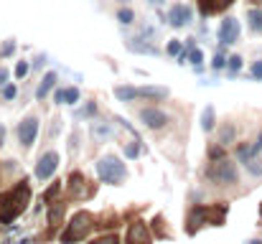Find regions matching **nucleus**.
Here are the masks:
<instances>
[{
	"label": "nucleus",
	"mask_w": 262,
	"mask_h": 244,
	"mask_svg": "<svg viewBox=\"0 0 262 244\" xmlns=\"http://www.w3.org/2000/svg\"><path fill=\"white\" fill-rule=\"evenodd\" d=\"M89 219L87 214H79L74 221H72V227H69V232L64 234V242H77V239H82L84 234L89 232Z\"/></svg>",
	"instance_id": "obj_4"
},
{
	"label": "nucleus",
	"mask_w": 262,
	"mask_h": 244,
	"mask_svg": "<svg viewBox=\"0 0 262 244\" xmlns=\"http://www.w3.org/2000/svg\"><path fill=\"white\" fill-rule=\"evenodd\" d=\"M239 66H242V59H239V56H232V59H229V69H232V72H237Z\"/></svg>",
	"instance_id": "obj_18"
},
{
	"label": "nucleus",
	"mask_w": 262,
	"mask_h": 244,
	"mask_svg": "<svg viewBox=\"0 0 262 244\" xmlns=\"http://www.w3.org/2000/svg\"><path fill=\"white\" fill-rule=\"evenodd\" d=\"M54 81H56V74H54V72H51V74H46V79L41 81V86H38V97H41V99H43V97H46V94L51 92Z\"/></svg>",
	"instance_id": "obj_12"
},
{
	"label": "nucleus",
	"mask_w": 262,
	"mask_h": 244,
	"mask_svg": "<svg viewBox=\"0 0 262 244\" xmlns=\"http://www.w3.org/2000/svg\"><path fill=\"white\" fill-rule=\"evenodd\" d=\"M237 36H239V23H237L234 18H227V20L222 23L219 38H222L224 43H234V41H237Z\"/></svg>",
	"instance_id": "obj_8"
},
{
	"label": "nucleus",
	"mask_w": 262,
	"mask_h": 244,
	"mask_svg": "<svg viewBox=\"0 0 262 244\" xmlns=\"http://www.w3.org/2000/svg\"><path fill=\"white\" fill-rule=\"evenodd\" d=\"M5 79H8V72L3 69V72H0V84H5Z\"/></svg>",
	"instance_id": "obj_26"
},
{
	"label": "nucleus",
	"mask_w": 262,
	"mask_h": 244,
	"mask_svg": "<svg viewBox=\"0 0 262 244\" xmlns=\"http://www.w3.org/2000/svg\"><path fill=\"white\" fill-rule=\"evenodd\" d=\"M115 94H117L120 99H133V97H138L140 92H138V89H130V86H117Z\"/></svg>",
	"instance_id": "obj_14"
},
{
	"label": "nucleus",
	"mask_w": 262,
	"mask_h": 244,
	"mask_svg": "<svg viewBox=\"0 0 262 244\" xmlns=\"http://www.w3.org/2000/svg\"><path fill=\"white\" fill-rule=\"evenodd\" d=\"M209 175L214 181H219V183H234L237 181V168H234V163L229 161H216L209 168Z\"/></svg>",
	"instance_id": "obj_3"
},
{
	"label": "nucleus",
	"mask_w": 262,
	"mask_h": 244,
	"mask_svg": "<svg viewBox=\"0 0 262 244\" xmlns=\"http://www.w3.org/2000/svg\"><path fill=\"white\" fill-rule=\"evenodd\" d=\"M56 99H59V102H69V104H72V102H77V99H79V89H74V86H72V89H64V92H59V94H56Z\"/></svg>",
	"instance_id": "obj_11"
},
{
	"label": "nucleus",
	"mask_w": 262,
	"mask_h": 244,
	"mask_svg": "<svg viewBox=\"0 0 262 244\" xmlns=\"http://www.w3.org/2000/svg\"><path fill=\"white\" fill-rule=\"evenodd\" d=\"M191 59H193V64H199V61H201V51H193Z\"/></svg>",
	"instance_id": "obj_24"
},
{
	"label": "nucleus",
	"mask_w": 262,
	"mask_h": 244,
	"mask_svg": "<svg viewBox=\"0 0 262 244\" xmlns=\"http://www.w3.org/2000/svg\"><path fill=\"white\" fill-rule=\"evenodd\" d=\"M5 97L13 99V97H15V86H8V89H5Z\"/></svg>",
	"instance_id": "obj_22"
},
{
	"label": "nucleus",
	"mask_w": 262,
	"mask_h": 244,
	"mask_svg": "<svg viewBox=\"0 0 262 244\" xmlns=\"http://www.w3.org/2000/svg\"><path fill=\"white\" fill-rule=\"evenodd\" d=\"M260 214H262V206H260Z\"/></svg>",
	"instance_id": "obj_28"
},
{
	"label": "nucleus",
	"mask_w": 262,
	"mask_h": 244,
	"mask_svg": "<svg viewBox=\"0 0 262 244\" xmlns=\"http://www.w3.org/2000/svg\"><path fill=\"white\" fill-rule=\"evenodd\" d=\"M140 117H143V122H145L148 127H153V130H158V127H163V125L168 122V117H166L161 109H153V107L143 109V112H140Z\"/></svg>",
	"instance_id": "obj_7"
},
{
	"label": "nucleus",
	"mask_w": 262,
	"mask_h": 244,
	"mask_svg": "<svg viewBox=\"0 0 262 244\" xmlns=\"http://www.w3.org/2000/svg\"><path fill=\"white\" fill-rule=\"evenodd\" d=\"M56 165H59V156H56V153H46V156L38 161V165H36V175L43 181V178H49V175L56 170Z\"/></svg>",
	"instance_id": "obj_6"
},
{
	"label": "nucleus",
	"mask_w": 262,
	"mask_h": 244,
	"mask_svg": "<svg viewBox=\"0 0 262 244\" xmlns=\"http://www.w3.org/2000/svg\"><path fill=\"white\" fill-rule=\"evenodd\" d=\"M36 132H38V120H36V117H26V120L20 122V127H18V140L28 148V145H33Z\"/></svg>",
	"instance_id": "obj_5"
},
{
	"label": "nucleus",
	"mask_w": 262,
	"mask_h": 244,
	"mask_svg": "<svg viewBox=\"0 0 262 244\" xmlns=\"http://www.w3.org/2000/svg\"><path fill=\"white\" fill-rule=\"evenodd\" d=\"M97 244H117V239L115 237H107V239H99Z\"/></svg>",
	"instance_id": "obj_23"
},
{
	"label": "nucleus",
	"mask_w": 262,
	"mask_h": 244,
	"mask_svg": "<svg viewBox=\"0 0 262 244\" xmlns=\"http://www.w3.org/2000/svg\"><path fill=\"white\" fill-rule=\"evenodd\" d=\"M168 51H171V54H178V51H181V46H178V43H171V46H168Z\"/></svg>",
	"instance_id": "obj_25"
},
{
	"label": "nucleus",
	"mask_w": 262,
	"mask_h": 244,
	"mask_svg": "<svg viewBox=\"0 0 262 244\" xmlns=\"http://www.w3.org/2000/svg\"><path fill=\"white\" fill-rule=\"evenodd\" d=\"M26 198H28V188L26 186H18V188H13L5 198H3V209H0V216L5 219V221H10L18 211H23L26 209Z\"/></svg>",
	"instance_id": "obj_1"
},
{
	"label": "nucleus",
	"mask_w": 262,
	"mask_h": 244,
	"mask_svg": "<svg viewBox=\"0 0 262 244\" xmlns=\"http://www.w3.org/2000/svg\"><path fill=\"white\" fill-rule=\"evenodd\" d=\"M125 153H127V156H130V158H135V156H138V145H130V148H127V150H125Z\"/></svg>",
	"instance_id": "obj_21"
},
{
	"label": "nucleus",
	"mask_w": 262,
	"mask_h": 244,
	"mask_svg": "<svg viewBox=\"0 0 262 244\" xmlns=\"http://www.w3.org/2000/svg\"><path fill=\"white\" fill-rule=\"evenodd\" d=\"M250 26L255 31H262V10H250Z\"/></svg>",
	"instance_id": "obj_15"
},
{
	"label": "nucleus",
	"mask_w": 262,
	"mask_h": 244,
	"mask_svg": "<svg viewBox=\"0 0 262 244\" xmlns=\"http://www.w3.org/2000/svg\"><path fill=\"white\" fill-rule=\"evenodd\" d=\"M252 77H257V79H262V61H257V64L252 66Z\"/></svg>",
	"instance_id": "obj_19"
},
{
	"label": "nucleus",
	"mask_w": 262,
	"mask_h": 244,
	"mask_svg": "<svg viewBox=\"0 0 262 244\" xmlns=\"http://www.w3.org/2000/svg\"><path fill=\"white\" fill-rule=\"evenodd\" d=\"M168 20H171V26L181 28V26H186V23L191 20V10H188L186 5H173L171 13H168Z\"/></svg>",
	"instance_id": "obj_9"
},
{
	"label": "nucleus",
	"mask_w": 262,
	"mask_h": 244,
	"mask_svg": "<svg viewBox=\"0 0 262 244\" xmlns=\"http://www.w3.org/2000/svg\"><path fill=\"white\" fill-rule=\"evenodd\" d=\"M143 97H156V99H161V97H166V89H161V86H145V89H138Z\"/></svg>",
	"instance_id": "obj_13"
},
{
	"label": "nucleus",
	"mask_w": 262,
	"mask_h": 244,
	"mask_svg": "<svg viewBox=\"0 0 262 244\" xmlns=\"http://www.w3.org/2000/svg\"><path fill=\"white\" fill-rule=\"evenodd\" d=\"M112 135V130L107 127V125H102V122H94L92 125V138L94 140H104V138H110Z\"/></svg>",
	"instance_id": "obj_10"
},
{
	"label": "nucleus",
	"mask_w": 262,
	"mask_h": 244,
	"mask_svg": "<svg viewBox=\"0 0 262 244\" xmlns=\"http://www.w3.org/2000/svg\"><path fill=\"white\" fill-rule=\"evenodd\" d=\"M15 74H18V77H26V74H28V64H18Z\"/></svg>",
	"instance_id": "obj_20"
},
{
	"label": "nucleus",
	"mask_w": 262,
	"mask_h": 244,
	"mask_svg": "<svg viewBox=\"0 0 262 244\" xmlns=\"http://www.w3.org/2000/svg\"><path fill=\"white\" fill-rule=\"evenodd\" d=\"M97 170H99V178H102L104 183H120V181L127 175V173H125V165L117 161L115 156H104V158H99Z\"/></svg>",
	"instance_id": "obj_2"
},
{
	"label": "nucleus",
	"mask_w": 262,
	"mask_h": 244,
	"mask_svg": "<svg viewBox=\"0 0 262 244\" xmlns=\"http://www.w3.org/2000/svg\"><path fill=\"white\" fill-rule=\"evenodd\" d=\"M120 20L122 23H133V10H120Z\"/></svg>",
	"instance_id": "obj_17"
},
{
	"label": "nucleus",
	"mask_w": 262,
	"mask_h": 244,
	"mask_svg": "<svg viewBox=\"0 0 262 244\" xmlns=\"http://www.w3.org/2000/svg\"><path fill=\"white\" fill-rule=\"evenodd\" d=\"M250 244H262V242H250Z\"/></svg>",
	"instance_id": "obj_27"
},
{
	"label": "nucleus",
	"mask_w": 262,
	"mask_h": 244,
	"mask_svg": "<svg viewBox=\"0 0 262 244\" xmlns=\"http://www.w3.org/2000/svg\"><path fill=\"white\" fill-rule=\"evenodd\" d=\"M201 120H204V127H206V130H211V127H214V109H211V107H206V112H204V117H201Z\"/></svg>",
	"instance_id": "obj_16"
}]
</instances>
